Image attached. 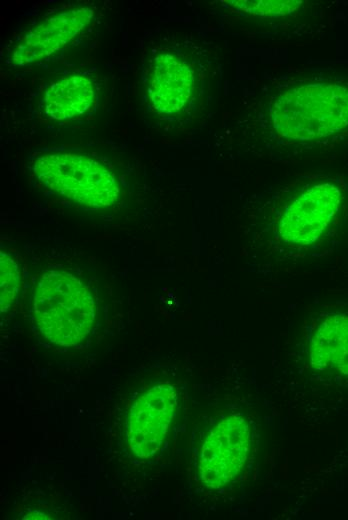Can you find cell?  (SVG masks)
<instances>
[{
  "label": "cell",
  "instance_id": "6da1fadb",
  "mask_svg": "<svg viewBox=\"0 0 348 520\" xmlns=\"http://www.w3.org/2000/svg\"><path fill=\"white\" fill-rule=\"evenodd\" d=\"M348 132V80L310 68L264 75L244 97L231 133L244 153L297 159Z\"/></svg>",
  "mask_w": 348,
  "mask_h": 520
},
{
  "label": "cell",
  "instance_id": "7a4b0ae2",
  "mask_svg": "<svg viewBox=\"0 0 348 520\" xmlns=\"http://www.w3.org/2000/svg\"><path fill=\"white\" fill-rule=\"evenodd\" d=\"M188 40L161 46L150 61L147 93L152 108L168 120L190 123L208 103L213 59Z\"/></svg>",
  "mask_w": 348,
  "mask_h": 520
},
{
  "label": "cell",
  "instance_id": "3957f363",
  "mask_svg": "<svg viewBox=\"0 0 348 520\" xmlns=\"http://www.w3.org/2000/svg\"><path fill=\"white\" fill-rule=\"evenodd\" d=\"M31 316L39 333L63 347L76 346L91 333L96 304L91 290L72 273L50 270L37 280Z\"/></svg>",
  "mask_w": 348,
  "mask_h": 520
},
{
  "label": "cell",
  "instance_id": "277c9868",
  "mask_svg": "<svg viewBox=\"0 0 348 520\" xmlns=\"http://www.w3.org/2000/svg\"><path fill=\"white\" fill-rule=\"evenodd\" d=\"M32 169L51 191L93 209L107 208L120 197L116 176L98 160L75 152L45 153Z\"/></svg>",
  "mask_w": 348,
  "mask_h": 520
},
{
  "label": "cell",
  "instance_id": "5b68a950",
  "mask_svg": "<svg viewBox=\"0 0 348 520\" xmlns=\"http://www.w3.org/2000/svg\"><path fill=\"white\" fill-rule=\"evenodd\" d=\"M342 202L334 182H319L302 188L284 205L277 219V232L288 245L309 246L330 227Z\"/></svg>",
  "mask_w": 348,
  "mask_h": 520
},
{
  "label": "cell",
  "instance_id": "8992f818",
  "mask_svg": "<svg viewBox=\"0 0 348 520\" xmlns=\"http://www.w3.org/2000/svg\"><path fill=\"white\" fill-rule=\"evenodd\" d=\"M250 428L239 415L220 421L206 437L199 455L201 481L218 489L233 481L243 470L250 453Z\"/></svg>",
  "mask_w": 348,
  "mask_h": 520
},
{
  "label": "cell",
  "instance_id": "52a82bcc",
  "mask_svg": "<svg viewBox=\"0 0 348 520\" xmlns=\"http://www.w3.org/2000/svg\"><path fill=\"white\" fill-rule=\"evenodd\" d=\"M176 404V390L167 384L153 386L133 403L127 421V440L137 457L149 458L159 450L175 415Z\"/></svg>",
  "mask_w": 348,
  "mask_h": 520
},
{
  "label": "cell",
  "instance_id": "ba28073f",
  "mask_svg": "<svg viewBox=\"0 0 348 520\" xmlns=\"http://www.w3.org/2000/svg\"><path fill=\"white\" fill-rule=\"evenodd\" d=\"M93 14L91 7L80 6L45 19L17 42L11 58L13 64L24 66L48 57L78 35Z\"/></svg>",
  "mask_w": 348,
  "mask_h": 520
},
{
  "label": "cell",
  "instance_id": "9c48e42d",
  "mask_svg": "<svg viewBox=\"0 0 348 520\" xmlns=\"http://www.w3.org/2000/svg\"><path fill=\"white\" fill-rule=\"evenodd\" d=\"M246 34L297 36L309 4L304 1H227Z\"/></svg>",
  "mask_w": 348,
  "mask_h": 520
},
{
  "label": "cell",
  "instance_id": "30bf717a",
  "mask_svg": "<svg viewBox=\"0 0 348 520\" xmlns=\"http://www.w3.org/2000/svg\"><path fill=\"white\" fill-rule=\"evenodd\" d=\"M309 358L313 369L348 375V313L325 316L310 340Z\"/></svg>",
  "mask_w": 348,
  "mask_h": 520
},
{
  "label": "cell",
  "instance_id": "8fae6325",
  "mask_svg": "<svg viewBox=\"0 0 348 520\" xmlns=\"http://www.w3.org/2000/svg\"><path fill=\"white\" fill-rule=\"evenodd\" d=\"M96 96L95 84L88 77H63L47 87L45 112L55 120L71 119L88 111L96 101Z\"/></svg>",
  "mask_w": 348,
  "mask_h": 520
},
{
  "label": "cell",
  "instance_id": "7c38bea8",
  "mask_svg": "<svg viewBox=\"0 0 348 520\" xmlns=\"http://www.w3.org/2000/svg\"><path fill=\"white\" fill-rule=\"evenodd\" d=\"M0 257V304L3 315L17 299L20 271L17 261L11 254L1 251Z\"/></svg>",
  "mask_w": 348,
  "mask_h": 520
}]
</instances>
